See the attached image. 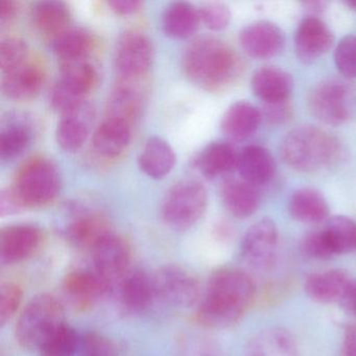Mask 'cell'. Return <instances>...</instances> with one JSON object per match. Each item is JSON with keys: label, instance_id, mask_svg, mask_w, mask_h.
Wrapping results in <instances>:
<instances>
[{"label": "cell", "instance_id": "obj_21", "mask_svg": "<svg viewBox=\"0 0 356 356\" xmlns=\"http://www.w3.org/2000/svg\"><path fill=\"white\" fill-rule=\"evenodd\" d=\"M132 124L120 118L107 116L97 127L92 137L95 153L103 158L120 157L130 145Z\"/></svg>", "mask_w": 356, "mask_h": 356}, {"label": "cell", "instance_id": "obj_23", "mask_svg": "<svg viewBox=\"0 0 356 356\" xmlns=\"http://www.w3.org/2000/svg\"><path fill=\"white\" fill-rule=\"evenodd\" d=\"M237 170L243 180L257 187L272 180L276 172V162L268 149L251 145L239 152Z\"/></svg>", "mask_w": 356, "mask_h": 356}, {"label": "cell", "instance_id": "obj_36", "mask_svg": "<svg viewBox=\"0 0 356 356\" xmlns=\"http://www.w3.org/2000/svg\"><path fill=\"white\" fill-rule=\"evenodd\" d=\"M322 229L335 255L356 252V222L351 218L343 216H331Z\"/></svg>", "mask_w": 356, "mask_h": 356}, {"label": "cell", "instance_id": "obj_33", "mask_svg": "<svg viewBox=\"0 0 356 356\" xmlns=\"http://www.w3.org/2000/svg\"><path fill=\"white\" fill-rule=\"evenodd\" d=\"M33 128L22 116L9 118L0 131V158L12 160L24 153L32 143Z\"/></svg>", "mask_w": 356, "mask_h": 356}, {"label": "cell", "instance_id": "obj_16", "mask_svg": "<svg viewBox=\"0 0 356 356\" xmlns=\"http://www.w3.org/2000/svg\"><path fill=\"white\" fill-rule=\"evenodd\" d=\"M239 43L249 57L268 60L281 53L285 44L284 33L270 22H256L245 26Z\"/></svg>", "mask_w": 356, "mask_h": 356}, {"label": "cell", "instance_id": "obj_12", "mask_svg": "<svg viewBox=\"0 0 356 356\" xmlns=\"http://www.w3.org/2000/svg\"><path fill=\"white\" fill-rule=\"evenodd\" d=\"M91 252L92 268L115 286L116 282L130 270V245L111 231L104 235Z\"/></svg>", "mask_w": 356, "mask_h": 356}, {"label": "cell", "instance_id": "obj_52", "mask_svg": "<svg viewBox=\"0 0 356 356\" xmlns=\"http://www.w3.org/2000/svg\"><path fill=\"white\" fill-rule=\"evenodd\" d=\"M355 253H356V252H355Z\"/></svg>", "mask_w": 356, "mask_h": 356}, {"label": "cell", "instance_id": "obj_15", "mask_svg": "<svg viewBox=\"0 0 356 356\" xmlns=\"http://www.w3.org/2000/svg\"><path fill=\"white\" fill-rule=\"evenodd\" d=\"M334 44V35L323 20L308 16L295 35L296 55L304 64H312L326 55Z\"/></svg>", "mask_w": 356, "mask_h": 356}, {"label": "cell", "instance_id": "obj_25", "mask_svg": "<svg viewBox=\"0 0 356 356\" xmlns=\"http://www.w3.org/2000/svg\"><path fill=\"white\" fill-rule=\"evenodd\" d=\"M261 122V111L257 107L249 102L239 101L225 112L220 129L232 140H245L258 130Z\"/></svg>", "mask_w": 356, "mask_h": 356}, {"label": "cell", "instance_id": "obj_43", "mask_svg": "<svg viewBox=\"0 0 356 356\" xmlns=\"http://www.w3.org/2000/svg\"><path fill=\"white\" fill-rule=\"evenodd\" d=\"M202 24L209 30L220 32L228 28L231 22V12L228 6L222 3H207L199 8Z\"/></svg>", "mask_w": 356, "mask_h": 356}, {"label": "cell", "instance_id": "obj_51", "mask_svg": "<svg viewBox=\"0 0 356 356\" xmlns=\"http://www.w3.org/2000/svg\"><path fill=\"white\" fill-rule=\"evenodd\" d=\"M345 5L349 7L350 9L356 12V0H350V1H345Z\"/></svg>", "mask_w": 356, "mask_h": 356}, {"label": "cell", "instance_id": "obj_31", "mask_svg": "<svg viewBox=\"0 0 356 356\" xmlns=\"http://www.w3.org/2000/svg\"><path fill=\"white\" fill-rule=\"evenodd\" d=\"M238 154L230 143L214 141L200 153L197 166L206 178H218L237 168Z\"/></svg>", "mask_w": 356, "mask_h": 356}, {"label": "cell", "instance_id": "obj_34", "mask_svg": "<svg viewBox=\"0 0 356 356\" xmlns=\"http://www.w3.org/2000/svg\"><path fill=\"white\" fill-rule=\"evenodd\" d=\"M92 45L90 33L81 28H68L51 40V49L62 64L86 59Z\"/></svg>", "mask_w": 356, "mask_h": 356}, {"label": "cell", "instance_id": "obj_47", "mask_svg": "<svg viewBox=\"0 0 356 356\" xmlns=\"http://www.w3.org/2000/svg\"><path fill=\"white\" fill-rule=\"evenodd\" d=\"M339 305L347 314L356 316V279H352L351 282L348 285Z\"/></svg>", "mask_w": 356, "mask_h": 356}, {"label": "cell", "instance_id": "obj_46", "mask_svg": "<svg viewBox=\"0 0 356 356\" xmlns=\"http://www.w3.org/2000/svg\"><path fill=\"white\" fill-rule=\"evenodd\" d=\"M108 6L118 15L128 16L138 12L143 3L137 0H114L109 1Z\"/></svg>", "mask_w": 356, "mask_h": 356}, {"label": "cell", "instance_id": "obj_49", "mask_svg": "<svg viewBox=\"0 0 356 356\" xmlns=\"http://www.w3.org/2000/svg\"><path fill=\"white\" fill-rule=\"evenodd\" d=\"M18 5L12 0L0 1V22L1 24L11 22L17 13Z\"/></svg>", "mask_w": 356, "mask_h": 356}, {"label": "cell", "instance_id": "obj_2", "mask_svg": "<svg viewBox=\"0 0 356 356\" xmlns=\"http://www.w3.org/2000/svg\"><path fill=\"white\" fill-rule=\"evenodd\" d=\"M185 76L207 91H222L238 82L243 62L225 41L216 37L195 39L185 49L182 59Z\"/></svg>", "mask_w": 356, "mask_h": 356}, {"label": "cell", "instance_id": "obj_32", "mask_svg": "<svg viewBox=\"0 0 356 356\" xmlns=\"http://www.w3.org/2000/svg\"><path fill=\"white\" fill-rule=\"evenodd\" d=\"M32 19L36 30L51 37L53 40L70 28V12L67 5L62 1H39L33 7Z\"/></svg>", "mask_w": 356, "mask_h": 356}, {"label": "cell", "instance_id": "obj_37", "mask_svg": "<svg viewBox=\"0 0 356 356\" xmlns=\"http://www.w3.org/2000/svg\"><path fill=\"white\" fill-rule=\"evenodd\" d=\"M81 334L67 323L58 327L38 349L40 356H78Z\"/></svg>", "mask_w": 356, "mask_h": 356}, {"label": "cell", "instance_id": "obj_18", "mask_svg": "<svg viewBox=\"0 0 356 356\" xmlns=\"http://www.w3.org/2000/svg\"><path fill=\"white\" fill-rule=\"evenodd\" d=\"M93 122L95 110L87 102L62 114L56 131L59 147L67 153L80 151L90 135Z\"/></svg>", "mask_w": 356, "mask_h": 356}, {"label": "cell", "instance_id": "obj_14", "mask_svg": "<svg viewBox=\"0 0 356 356\" xmlns=\"http://www.w3.org/2000/svg\"><path fill=\"white\" fill-rule=\"evenodd\" d=\"M114 285L91 268H78L66 275L63 280L64 293L76 305L85 308L106 297Z\"/></svg>", "mask_w": 356, "mask_h": 356}, {"label": "cell", "instance_id": "obj_10", "mask_svg": "<svg viewBox=\"0 0 356 356\" xmlns=\"http://www.w3.org/2000/svg\"><path fill=\"white\" fill-rule=\"evenodd\" d=\"M154 59V49L149 39L137 31H127L118 40L115 67L122 81L133 82L145 76Z\"/></svg>", "mask_w": 356, "mask_h": 356}, {"label": "cell", "instance_id": "obj_44", "mask_svg": "<svg viewBox=\"0 0 356 356\" xmlns=\"http://www.w3.org/2000/svg\"><path fill=\"white\" fill-rule=\"evenodd\" d=\"M262 120H266L272 126H281L286 124L293 118V106L291 102L284 101L279 103L264 104L262 110Z\"/></svg>", "mask_w": 356, "mask_h": 356}, {"label": "cell", "instance_id": "obj_3", "mask_svg": "<svg viewBox=\"0 0 356 356\" xmlns=\"http://www.w3.org/2000/svg\"><path fill=\"white\" fill-rule=\"evenodd\" d=\"M283 161L301 172H314L335 165L343 156L341 143L332 135L312 124L291 130L280 147Z\"/></svg>", "mask_w": 356, "mask_h": 356}, {"label": "cell", "instance_id": "obj_39", "mask_svg": "<svg viewBox=\"0 0 356 356\" xmlns=\"http://www.w3.org/2000/svg\"><path fill=\"white\" fill-rule=\"evenodd\" d=\"M29 49L19 38L3 39L0 43V67L3 74L15 70L28 61Z\"/></svg>", "mask_w": 356, "mask_h": 356}, {"label": "cell", "instance_id": "obj_48", "mask_svg": "<svg viewBox=\"0 0 356 356\" xmlns=\"http://www.w3.org/2000/svg\"><path fill=\"white\" fill-rule=\"evenodd\" d=\"M341 356H356V324L346 329Z\"/></svg>", "mask_w": 356, "mask_h": 356}, {"label": "cell", "instance_id": "obj_30", "mask_svg": "<svg viewBox=\"0 0 356 356\" xmlns=\"http://www.w3.org/2000/svg\"><path fill=\"white\" fill-rule=\"evenodd\" d=\"M176 163V155L170 143L160 137L147 139L138 157L140 170L149 178L163 179Z\"/></svg>", "mask_w": 356, "mask_h": 356}, {"label": "cell", "instance_id": "obj_11", "mask_svg": "<svg viewBox=\"0 0 356 356\" xmlns=\"http://www.w3.org/2000/svg\"><path fill=\"white\" fill-rule=\"evenodd\" d=\"M278 229L274 220L264 218L252 225L241 245L243 259L256 270H268L276 259Z\"/></svg>", "mask_w": 356, "mask_h": 356}, {"label": "cell", "instance_id": "obj_17", "mask_svg": "<svg viewBox=\"0 0 356 356\" xmlns=\"http://www.w3.org/2000/svg\"><path fill=\"white\" fill-rule=\"evenodd\" d=\"M115 285L118 302L129 314H143L157 298L153 276L140 268H130Z\"/></svg>", "mask_w": 356, "mask_h": 356}, {"label": "cell", "instance_id": "obj_27", "mask_svg": "<svg viewBox=\"0 0 356 356\" xmlns=\"http://www.w3.org/2000/svg\"><path fill=\"white\" fill-rule=\"evenodd\" d=\"M110 232L106 220L93 212L80 211L68 222L64 235L72 247L90 251L93 245Z\"/></svg>", "mask_w": 356, "mask_h": 356}, {"label": "cell", "instance_id": "obj_20", "mask_svg": "<svg viewBox=\"0 0 356 356\" xmlns=\"http://www.w3.org/2000/svg\"><path fill=\"white\" fill-rule=\"evenodd\" d=\"M352 279L341 268L312 273L306 277L304 291L316 303L339 304Z\"/></svg>", "mask_w": 356, "mask_h": 356}, {"label": "cell", "instance_id": "obj_22", "mask_svg": "<svg viewBox=\"0 0 356 356\" xmlns=\"http://www.w3.org/2000/svg\"><path fill=\"white\" fill-rule=\"evenodd\" d=\"M252 90L264 104L289 101L293 88L291 74L275 66H264L252 76Z\"/></svg>", "mask_w": 356, "mask_h": 356}, {"label": "cell", "instance_id": "obj_35", "mask_svg": "<svg viewBox=\"0 0 356 356\" xmlns=\"http://www.w3.org/2000/svg\"><path fill=\"white\" fill-rule=\"evenodd\" d=\"M130 83L122 81V84L114 89L108 103V116L132 124L140 113L143 99L139 91L131 86Z\"/></svg>", "mask_w": 356, "mask_h": 356}, {"label": "cell", "instance_id": "obj_6", "mask_svg": "<svg viewBox=\"0 0 356 356\" xmlns=\"http://www.w3.org/2000/svg\"><path fill=\"white\" fill-rule=\"evenodd\" d=\"M208 195L197 180H183L170 187L161 205L164 224L175 231H186L205 214Z\"/></svg>", "mask_w": 356, "mask_h": 356}, {"label": "cell", "instance_id": "obj_8", "mask_svg": "<svg viewBox=\"0 0 356 356\" xmlns=\"http://www.w3.org/2000/svg\"><path fill=\"white\" fill-rule=\"evenodd\" d=\"M99 82V72L87 59L62 64L61 76L51 93V107L64 114L86 102Z\"/></svg>", "mask_w": 356, "mask_h": 356}, {"label": "cell", "instance_id": "obj_40", "mask_svg": "<svg viewBox=\"0 0 356 356\" xmlns=\"http://www.w3.org/2000/svg\"><path fill=\"white\" fill-rule=\"evenodd\" d=\"M334 63L343 78L356 79V36L349 35L341 39L335 47Z\"/></svg>", "mask_w": 356, "mask_h": 356}, {"label": "cell", "instance_id": "obj_28", "mask_svg": "<svg viewBox=\"0 0 356 356\" xmlns=\"http://www.w3.org/2000/svg\"><path fill=\"white\" fill-rule=\"evenodd\" d=\"M201 22L197 8L189 3L177 1L170 3L164 10L162 30L170 38L184 40L197 33Z\"/></svg>", "mask_w": 356, "mask_h": 356}, {"label": "cell", "instance_id": "obj_45", "mask_svg": "<svg viewBox=\"0 0 356 356\" xmlns=\"http://www.w3.org/2000/svg\"><path fill=\"white\" fill-rule=\"evenodd\" d=\"M22 209H24V207L20 203L13 189L7 188L1 191V195H0V214L3 218L12 216V214L19 213Z\"/></svg>", "mask_w": 356, "mask_h": 356}, {"label": "cell", "instance_id": "obj_4", "mask_svg": "<svg viewBox=\"0 0 356 356\" xmlns=\"http://www.w3.org/2000/svg\"><path fill=\"white\" fill-rule=\"evenodd\" d=\"M61 302L51 293L33 298L19 312L15 337L24 349L38 351L43 341L65 323Z\"/></svg>", "mask_w": 356, "mask_h": 356}, {"label": "cell", "instance_id": "obj_24", "mask_svg": "<svg viewBox=\"0 0 356 356\" xmlns=\"http://www.w3.org/2000/svg\"><path fill=\"white\" fill-rule=\"evenodd\" d=\"M243 356H300L295 337L280 327L264 329L254 335Z\"/></svg>", "mask_w": 356, "mask_h": 356}, {"label": "cell", "instance_id": "obj_41", "mask_svg": "<svg viewBox=\"0 0 356 356\" xmlns=\"http://www.w3.org/2000/svg\"><path fill=\"white\" fill-rule=\"evenodd\" d=\"M78 356H118V353L107 337L97 331H88L81 334Z\"/></svg>", "mask_w": 356, "mask_h": 356}, {"label": "cell", "instance_id": "obj_50", "mask_svg": "<svg viewBox=\"0 0 356 356\" xmlns=\"http://www.w3.org/2000/svg\"><path fill=\"white\" fill-rule=\"evenodd\" d=\"M304 7L310 13L318 14L326 10L327 3H324V1H309V3H304Z\"/></svg>", "mask_w": 356, "mask_h": 356}, {"label": "cell", "instance_id": "obj_1", "mask_svg": "<svg viewBox=\"0 0 356 356\" xmlns=\"http://www.w3.org/2000/svg\"><path fill=\"white\" fill-rule=\"evenodd\" d=\"M251 275L233 266L212 273L197 307V322L210 329L234 326L255 301Z\"/></svg>", "mask_w": 356, "mask_h": 356}, {"label": "cell", "instance_id": "obj_42", "mask_svg": "<svg viewBox=\"0 0 356 356\" xmlns=\"http://www.w3.org/2000/svg\"><path fill=\"white\" fill-rule=\"evenodd\" d=\"M301 250L304 255L312 259L328 260L337 256L322 228L312 231L303 237Z\"/></svg>", "mask_w": 356, "mask_h": 356}, {"label": "cell", "instance_id": "obj_19", "mask_svg": "<svg viewBox=\"0 0 356 356\" xmlns=\"http://www.w3.org/2000/svg\"><path fill=\"white\" fill-rule=\"evenodd\" d=\"M44 79V72L40 65L26 61L15 70L3 74L1 89L8 99L17 102L30 101L40 92Z\"/></svg>", "mask_w": 356, "mask_h": 356}, {"label": "cell", "instance_id": "obj_38", "mask_svg": "<svg viewBox=\"0 0 356 356\" xmlns=\"http://www.w3.org/2000/svg\"><path fill=\"white\" fill-rule=\"evenodd\" d=\"M24 289L18 283L5 282L0 287V324L1 327L11 322L22 308Z\"/></svg>", "mask_w": 356, "mask_h": 356}, {"label": "cell", "instance_id": "obj_9", "mask_svg": "<svg viewBox=\"0 0 356 356\" xmlns=\"http://www.w3.org/2000/svg\"><path fill=\"white\" fill-rule=\"evenodd\" d=\"M156 297L170 305L187 308L197 305L202 293L195 274L177 264L161 266L153 275Z\"/></svg>", "mask_w": 356, "mask_h": 356}, {"label": "cell", "instance_id": "obj_5", "mask_svg": "<svg viewBox=\"0 0 356 356\" xmlns=\"http://www.w3.org/2000/svg\"><path fill=\"white\" fill-rule=\"evenodd\" d=\"M61 179L57 166L43 157L33 158L18 170L11 187L24 208H40L59 195Z\"/></svg>", "mask_w": 356, "mask_h": 356}, {"label": "cell", "instance_id": "obj_29", "mask_svg": "<svg viewBox=\"0 0 356 356\" xmlns=\"http://www.w3.org/2000/svg\"><path fill=\"white\" fill-rule=\"evenodd\" d=\"M329 205L322 193L303 187L289 197V212L293 220L304 224H320L329 218Z\"/></svg>", "mask_w": 356, "mask_h": 356}, {"label": "cell", "instance_id": "obj_26", "mask_svg": "<svg viewBox=\"0 0 356 356\" xmlns=\"http://www.w3.org/2000/svg\"><path fill=\"white\" fill-rule=\"evenodd\" d=\"M222 204L235 218H250L257 211L260 195L257 187L243 179H228L220 186Z\"/></svg>", "mask_w": 356, "mask_h": 356}, {"label": "cell", "instance_id": "obj_13", "mask_svg": "<svg viewBox=\"0 0 356 356\" xmlns=\"http://www.w3.org/2000/svg\"><path fill=\"white\" fill-rule=\"evenodd\" d=\"M42 232L31 224L11 225L0 232V261L5 266L22 264L36 254Z\"/></svg>", "mask_w": 356, "mask_h": 356}, {"label": "cell", "instance_id": "obj_7", "mask_svg": "<svg viewBox=\"0 0 356 356\" xmlns=\"http://www.w3.org/2000/svg\"><path fill=\"white\" fill-rule=\"evenodd\" d=\"M309 110L323 124L341 126L353 118L356 111V90L347 81L328 79L310 93Z\"/></svg>", "mask_w": 356, "mask_h": 356}]
</instances>
